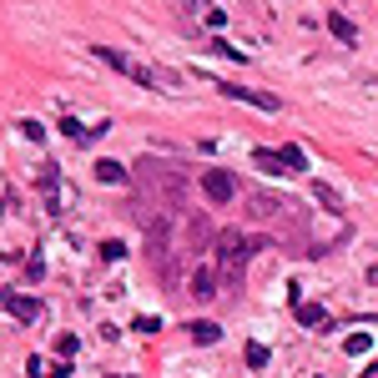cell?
<instances>
[{
  "mask_svg": "<svg viewBox=\"0 0 378 378\" xmlns=\"http://www.w3.org/2000/svg\"><path fill=\"white\" fill-rule=\"evenodd\" d=\"M187 328H192V343H207V348H212V343H217V338H222V328H217V323H207V318H197V323H187Z\"/></svg>",
  "mask_w": 378,
  "mask_h": 378,
  "instance_id": "10",
  "label": "cell"
},
{
  "mask_svg": "<svg viewBox=\"0 0 378 378\" xmlns=\"http://www.w3.org/2000/svg\"><path fill=\"white\" fill-rule=\"evenodd\" d=\"M61 131H66V136H76V141H86V131H81V122H71V117L61 122Z\"/></svg>",
  "mask_w": 378,
  "mask_h": 378,
  "instance_id": "22",
  "label": "cell"
},
{
  "mask_svg": "<svg viewBox=\"0 0 378 378\" xmlns=\"http://www.w3.org/2000/svg\"><path fill=\"white\" fill-rule=\"evenodd\" d=\"M76 348H81V338H76V333H56V358H71Z\"/></svg>",
  "mask_w": 378,
  "mask_h": 378,
  "instance_id": "15",
  "label": "cell"
},
{
  "mask_svg": "<svg viewBox=\"0 0 378 378\" xmlns=\"http://www.w3.org/2000/svg\"><path fill=\"white\" fill-rule=\"evenodd\" d=\"M283 161H288V172H303V146H283Z\"/></svg>",
  "mask_w": 378,
  "mask_h": 378,
  "instance_id": "17",
  "label": "cell"
},
{
  "mask_svg": "<svg viewBox=\"0 0 378 378\" xmlns=\"http://www.w3.org/2000/svg\"><path fill=\"white\" fill-rule=\"evenodd\" d=\"M328 31H333V36H338L343 45H353V40H358V31H353V21H348L343 11H328Z\"/></svg>",
  "mask_w": 378,
  "mask_h": 378,
  "instance_id": "9",
  "label": "cell"
},
{
  "mask_svg": "<svg viewBox=\"0 0 378 378\" xmlns=\"http://www.w3.org/2000/svg\"><path fill=\"white\" fill-rule=\"evenodd\" d=\"M252 167L267 172V177H288V161H283V151H273V146H252Z\"/></svg>",
  "mask_w": 378,
  "mask_h": 378,
  "instance_id": "4",
  "label": "cell"
},
{
  "mask_svg": "<svg viewBox=\"0 0 378 378\" xmlns=\"http://www.w3.org/2000/svg\"><path fill=\"white\" fill-rule=\"evenodd\" d=\"M131 328H136V333H156V328H161V318H151V313H141V318L131 323Z\"/></svg>",
  "mask_w": 378,
  "mask_h": 378,
  "instance_id": "19",
  "label": "cell"
},
{
  "mask_svg": "<svg viewBox=\"0 0 378 378\" xmlns=\"http://www.w3.org/2000/svg\"><path fill=\"white\" fill-rule=\"evenodd\" d=\"M112 378H122V373H112Z\"/></svg>",
  "mask_w": 378,
  "mask_h": 378,
  "instance_id": "26",
  "label": "cell"
},
{
  "mask_svg": "<svg viewBox=\"0 0 378 378\" xmlns=\"http://www.w3.org/2000/svg\"><path fill=\"white\" fill-rule=\"evenodd\" d=\"M368 348H373V333H348V338H343V353H348V358H363Z\"/></svg>",
  "mask_w": 378,
  "mask_h": 378,
  "instance_id": "11",
  "label": "cell"
},
{
  "mask_svg": "<svg viewBox=\"0 0 378 378\" xmlns=\"http://www.w3.org/2000/svg\"><path fill=\"white\" fill-rule=\"evenodd\" d=\"M101 257H106V262H122V257H126V242H122V237H106V242H101Z\"/></svg>",
  "mask_w": 378,
  "mask_h": 378,
  "instance_id": "12",
  "label": "cell"
},
{
  "mask_svg": "<svg viewBox=\"0 0 378 378\" xmlns=\"http://www.w3.org/2000/svg\"><path fill=\"white\" fill-rule=\"evenodd\" d=\"M363 378H378V363H368V368H363Z\"/></svg>",
  "mask_w": 378,
  "mask_h": 378,
  "instance_id": "24",
  "label": "cell"
},
{
  "mask_svg": "<svg viewBox=\"0 0 378 378\" xmlns=\"http://www.w3.org/2000/svg\"><path fill=\"white\" fill-rule=\"evenodd\" d=\"M21 131H26V141H45V126H40V122H31V117L21 122Z\"/></svg>",
  "mask_w": 378,
  "mask_h": 378,
  "instance_id": "18",
  "label": "cell"
},
{
  "mask_svg": "<svg viewBox=\"0 0 378 378\" xmlns=\"http://www.w3.org/2000/svg\"><path fill=\"white\" fill-rule=\"evenodd\" d=\"M202 192H207V202L212 207H227V202H237V177L227 172V167H207V177H202Z\"/></svg>",
  "mask_w": 378,
  "mask_h": 378,
  "instance_id": "2",
  "label": "cell"
},
{
  "mask_svg": "<svg viewBox=\"0 0 378 378\" xmlns=\"http://www.w3.org/2000/svg\"><path fill=\"white\" fill-rule=\"evenodd\" d=\"M6 313H11L16 323H36V318H40V303L26 298V293H6Z\"/></svg>",
  "mask_w": 378,
  "mask_h": 378,
  "instance_id": "5",
  "label": "cell"
},
{
  "mask_svg": "<svg viewBox=\"0 0 378 378\" xmlns=\"http://www.w3.org/2000/svg\"><path fill=\"white\" fill-rule=\"evenodd\" d=\"M242 358H247V368H262V363H267V348H262V343H247Z\"/></svg>",
  "mask_w": 378,
  "mask_h": 378,
  "instance_id": "16",
  "label": "cell"
},
{
  "mask_svg": "<svg viewBox=\"0 0 378 378\" xmlns=\"http://www.w3.org/2000/svg\"><path fill=\"white\" fill-rule=\"evenodd\" d=\"M96 182H106V187H126V182H131V172L122 167V161L101 156V161H96Z\"/></svg>",
  "mask_w": 378,
  "mask_h": 378,
  "instance_id": "6",
  "label": "cell"
},
{
  "mask_svg": "<svg viewBox=\"0 0 378 378\" xmlns=\"http://www.w3.org/2000/svg\"><path fill=\"white\" fill-rule=\"evenodd\" d=\"M71 368H76L71 358H56V363H50V378H71Z\"/></svg>",
  "mask_w": 378,
  "mask_h": 378,
  "instance_id": "21",
  "label": "cell"
},
{
  "mask_svg": "<svg viewBox=\"0 0 378 378\" xmlns=\"http://www.w3.org/2000/svg\"><path fill=\"white\" fill-rule=\"evenodd\" d=\"M278 207H283V202H278V197H267V192L247 197V212H252L257 222H273V217H278Z\"/></svg>",
  "mask_w": 378,
  "mask_h": 378,
  "instance_id": "7",
  "label": "cell"
},
{
  "mask_svg": "<svg viewBox=\"0 0 378 378\" xmlns=\"http://www.w3.org/2000/svg\"><path fill=\"white\" fill-rule=\"evenodd\" d=\"M207 26H212V31H222V26H227V11H222V6H212V11H207Z\"/></svg>",
  "mask_w": 378,
  "mask_h": 378,
  "instance_id": "20",
  "label": "cell"
},
{
  "mask_svg": "<svg viewBox=\"0 0 378 378\" xmlns=\"http://www.w3.org/2000/svg\"><path fill=\"white\" fill-rule=\"evenodd\" d=\"M222 91H227L232 101H247V106H257V112H278V106H283L278 96H267V91H252V86H222Z\"/></svg>",
  "mask_w": 378,
  "mask_h": 378,
  "instance_id": "3",
  "label": "cell"
},
{
  "mask_svg": "<svg viewBox=\"0 0 378 378\" xmlns=\"http://www.w3.org/2000/svg\"><path fill=\"white\" fill-rule=\"evenodd\" d=\"M212 242H217L212 252H217V267H222V278H227V283H237V278H242V267H247V257H252L257 247H267V242H257V237H247V232H237V227H222Z\"/></svg>",
  "mask_w": 378,
  "mask_h": 378,
  "instance_id": "1",
  "label": "cell"
},
{
  "mask_svg": "<svg viewBox=\"0 0 378 378\" xmlns=\"http://www.w3.org/2000/svg\"><path fill=\"white\" fill-rule=\"evenodd\" d=\"M368 283H373V288H378V262H373V267H368Z\"/></svg>",
  "mask_w": 378,
  "mask_h": 378,
  "instance_id": "23",
  "label": "cell"
},
{
  "mask_svg": "<svg viewBox=\"0 0 378 378\" xmlns=\"http://www.w3.org/2000/svg\"><path fill=\"white\" fill-rule=\"evenodd\" d=\"M187 293H192V298H212V293H217V273L202 262L197 273H192V288H187Z\"/></svg>",
  "mask_w": 378,
  "mask_h": 378,
  "instance_id": "8",
  "label": "cell"
},
{
  "mask_svg": "<svg viewBox=\"0 0 378 378\" xmlns=\"http://www.w3.org/2000/svg\"><path fill=\"white\" fill-rule=\"evenodd\" d=\"M212 50H217V56H227V61H247V50H237V45H232V40H222V36L212 40Z\"/></svg>",
  "mask_w": 378,
  "mask_h": 378,
  "instance_id": "14",
  "label": "cell"
},
{
  "mask_svg": "<svg viewBox=\"0 0 378 378\" xmlns=\"http://www.w3.org/2000/svg\"><path fill=\"white\" fill-rule=\"evenodd\" d=\"M298 323H303V328H318V323H323V308H318V303H303V308H298Z\"/></svg>",
  "mask_w": 378,
  "mask_h": 378,
  "instance_id": "13",
  "label": "cell"
},
{
  "mask_svg": "<svg viewBox=\"0 0 378 378\" xmlns=\"http://www.w3.org/2000/svg\"><path fill=\"white\" fill-rule=\"evenodd\" d=\"M0 303H6V293H0Z\"/></svg>",
  "mask_w": 378,
  "mask_h": 378,
  "instance_id": "25",
  "label": "cell"
}]
</instances>
